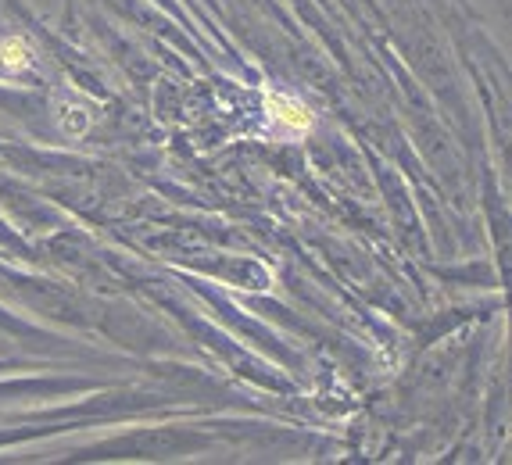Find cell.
<instances>
[{"label": "cell", "instance_id": "6da1fadb", "mask_svg": "<svg viewBox=\"0 0 512 465\" xmlns=\"http://www.w3.org/2000/svg\"><path fill=\"white\" fill-rule=\"evenodd\" d=\"M262 97H265V119H269V126L280 136H298L301 140V136L312 133L316 115L308 111V104L301 97H294L287 90H276V86H265Z\"/></svg>", "mask_w": 512, "mask_h": 465}, {"label": "cell", "instance_id": "7a4b0ae2", "mask_svg": "<svg viewBox=\"0 0 512 465\" xmlns=\"http://www.w3.org/2000/svg\"><path fill=\"white\" fill-rule=\"evenodd\" d=\"M0 65L8 72H26L33 65V47H29L22 36H11V40H0Z\"/></svg>", "mask_w": 512, "mask_h": 465}]
</instances>
